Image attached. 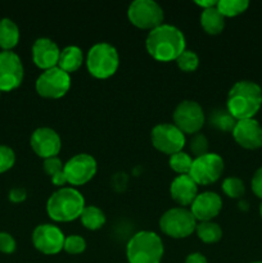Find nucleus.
<instances>
[{"label":"nucleus","mask_w":262,"mask_h":263,"mask_svg":"<svg viewBox=\"0 0 262 263\" xmlns=\"http://www.w3.org/2000/svg\"><path fill=\"white\" fill-rule=\"evenodd\" d=\"M225 168V162L222 157L217 153L208 152L204 156L193 159L189 176L197 185H211L217 181Z\"/></svg>","instance_id":"9b49d317"},{"label":"nucleus","mask_w":262,"mask_h":263,"mask_svg":"<svg viewBox=\"0 0 262 263\" xmlns=\"http://www.w3.org/2000/svg\"><path fill=\"white\" fill-rule=\"evenodd\" d=\"M251 186L254 194L262 199V167H259V168L254 172L253 177H252Z\"/></svg>","instance_id":"f704fd0d"},{"label":"nucleus","mask_w":262,"mask_h":263,"mask_svg":"<svg viewBox=\"0 0 262 263\" xmlns=\"http://www.w3.org/2000/svg\"><path fill=\"white\" fill-rule=\"evenodd\" d=\"M197 222L203 221H213L222 210V199L215 192L198 193L194 202L189 207Z\"/></svg>","instance_id":"dca6fc26"},{"label":"nucleus","mask_w":262,"mask_h":263,"mask_svg":"<svg viewBox=\"0 0 262 263\" xmlns=\"http://www.w3.org/2000/svg\"><path fill=\"white\" fill-rule=\"evenodd\" d=\"M174 125L185 135H194L200 133L205 122V113L202 105L195 100L185 99L175 107Z\"/></svg>","instance_id":"6e6552de"},{"label":"nucleus","mask_w":262,"mask_h":263,"mask_svg":"<svg viewBox=\"0 0 262 263\" xmlns=\"http://www.w3.org/2000/svg\"><path fill=\"white\" fill-rule=\"evenodd\" d=\"M17 248L15 239L9 233L2 231L0 233V252L5 254H12Z\"/></svg>","instance_id":"72a5a7b5"},{"label":"nucleus","mask_w":262,"mask_h":263,"mask_svg":"<svg viewBox=\"0 0 262 263\" xmlns=\"http://www.w3.org/2000/svg\"><path fill=\"white\" fill-rule=\"evenodd\" d=\"M43 168L49 177H53L54 175L64 171V163L59 157H51V158L44 159Z\"/></svg>","instance_id":"473e14b6"},{"label":"nucleus","mask_w":262,"mask_h":263,"mask_svg":"<svg viewBox=\"0 0 262 263\" xmlns=\"http://www.w3.org/2000/svg\"><path fill=\"white\" fill-rule=\"evenodd\" d=\"M97 171V159L91 154L87 153L74 154L64 163V175H66L67 184L72 185V187L87 184L95 176Z\"/></svg>","instance_id":"f8f14e48"},{"label":"nucleus","mask_w":262,"mask_h":263,"mask_svg":"<svg viewBox=\"0 0 262 263\" xmlns=\"http://www.w3.org/2000/svg\"><path fill=\"white\" fill-rule=\"evenodd\" d=\"M189 151L193 154L194 158H198L200 156H204L208 153V148H210V143H208V139L205 138L203 134L198 133L192 135L189 140Z\"/></svg>","instance_id":"c756f323"},{"label":"nucleus","mask_w":262,"mask_h":263,"mask_svg":"<svg viewBox=\"0 0 262 263\" xmlns=\"http://www.w3.org/2000/svg\"><path fill=\"white\" fill-rule=\"evenodd\" d=\"M185 263H208V261L204 254L194 252V253L188 254V257L185 258Z\"/></svg>","instance_id":"4c0bfd02"},{"label":"nucleus","mask_w":262,"mask_h":263,"mask_svg":"<svg viewBox=\"0 0 262 263\" xmlns=\"http://www.w3.org/2000/svg\"><path fill=\"white\" fill-rule=\"evenodd\" d=\"M259 215H261V217H262V202H261V204H259Z\"/></svg>","instance_id":"ea45409f"},{"label":"nucleus","mask_w":262,"mask_h":263,"mask_svg":"<svg viewBox=\"0 0 262 263\" xmlns=\"http://www.w3.org/2000/svg\"><path fill=\"white\" fill-rule=\"evenodd\" d=\"M126 181H127V177H126V174H123V172H118V174H116L112 179L113 186L117 190L125 189Z\"/></svg>","instance_id":"e433bc0d"},{"label":"nucleus","mask_w":262,"mask_h":263,"mask_svg":"<svg viewBox=\"0 0 262 263\" xmlns=\"http://www.w3.org/2000/svg\"><path fill=\"white\" fill-rule=\"evenodd\" d=\"M170 195L180 207H190L198 195V185L189 175H177L170 184Z\"/></svg>","instance_id":"6ab92c4d"},{"label":"nucleus","mask_w":262,"mask_h":263,"mask_svg":"<svg viewBox=\"0 0 262 263\" xmlns=\"http://www.w3.org/2000/svg\"><path fill=\"white\" fill-rule=\"evenodd\" d=\"M86 249V240L82 236L76 235H69L66 236L64 239V246L63 251L67 252L68 254H81Z\"/></svg>","instance_id":"7c9ffc66"},{"label":"nucleus","mask_w":262,"mask_h":263,"mask_svg":"<svg viewBox=\"0 0 262 263\" xmlns=\"http://www.w3.org/2000/svg\"><path fill=\"white\" fill-rule=\"evenodd\" d=\"M221 189L229 198L238 199V198L243 197L244 193H246V185H244V182L239 177L230 176L223 180Z\"/></svg>","instance_id":"cd10ccee"},{"label":"nucleus","mask_w":262,"mask_h":263,"mask_svg":"<svg viewBox=\"0 0 262 263\" xmlns=\"http://www.w3.org/2000/svg\"><path fill=\"white\" fill-rule=\"evenodd\" d=\"M163 253V241L154 231H138L126 246L128 263H161Z\"/></svg>","instance_id":"20e7f679"},{"label":"nucleus","mask_w":262,"mask_h":263,"mask_svg":"<svg viewBox=\"0 0 262 263\" xmlns=\"http://www.w3.org/2000/svg\"><path fill=\"white\" fill-rule=\"evenodd\" d=\"M8 198L13 203H22L27 198V192L23 187H13V189H10Z\"/></svg>","instance_id":"c9c22d12"},{"label":"nucleus","mask_w":262,"mask_h":263,"mask_svg":"<svg viewBox=\"0 0 262 263\" xmlns=\"http://www.w3.org/2000/svg\"><path fill=\"white\" fill-rule=\"evenodd\" d=\"M80 221L85 229L95 231L104 226L107 217H105V213L97 205H86L80 216Z\"/></svg>","instance_id":"5701e85b"},{"label":"nucleus","mask_w":262,"mask_h":263,"mask_svg":"<svg viewBox=\"0 0 262 263\" xmlns=\"http://www.w3.org/2000/svg\"><path fill=\"white\" fill-rule=\"evenodd\" d=\"M86 207L85 198L76 187H59L46 202V213L55 222H71L81 216Z\"/></svg>","instance_id":"7ed1b4c3"},{"label":"nucleus","mask_w":262,"mask_h":263,"mask_svg":"<svg viewBox=\"0 0 262 263\" xmlns=\"http://www.w3.org/2000/svg\"><path fill=\"white\" fill-rule=\"evenodd\" d=\"M0 92H2V91H0Z\"/></svg>","instance_id":"79ce46f5"},{"label":"nucleus","mask_w":262,"mask_h":263,"mask_svg":"<svg viewBox=\"0 0 262 263\" xmlns=\"http://www.w3.org/2000/svg\"><path fill=\"white\" fill-rule=\"evenodd\" d=\"M25 68L20 55L12 50L0 51V91H12L23 81Z\"/></svg>","instance_id":"ddd939ff"},{"label":"nucleus","mask_w":262,"mask_h":263,"mask_svg":"<svg viewBox=\"0 0 262 263\" xmlns=\"http://www.w3.org/2000/svg\"><path fill=\"white\" fill-rule=\"evenodd\" d=\"M193 159L194 158L189 153H185V152L181 151L179 153L170 156L169 166L177 175H189L193 164Z\"/></svg>","instance_id":"bb28decb"},{"label":"nucleus","mask_w":262,"mask_h":263,"mask_svg":"<svg viewBox=\"0 0 262 263\" xmlns=\"http://www.w3.org/2000/svg\"><path fill=\"white\" fill-rule=\"evenodd\" d=\"M127 18L135 27L152 31L163 23L164 10L154 0H134L127 8Z\"/></svg>","instance_id":"0eeeda50"},{"label":"nucleus","mask_w":262,"mask_h":263,"mask_svg":"<svg viewBox=\"0 0 262 263\" xmlns=\"http://www.w3.org/2000/svg\"><path fill=\"white\" fill-rule=\"evenodd\" d=\"M175 62L182 72H194L199 66V57L195 51L185 49Z\"/></svg>","instance_id":"c85d7f7f"},{"label":"nucleus","mask_w":262,"mask_h":263,"mask_svg":"<svg viewBox=\"0 0 262 263\" xmlns=\"http://www.w3.org/2000/svg\"><path fill=\"white\" fill-rule=\"evenodd\" d=\"M208 122L212 127L223 133H231L236 125V120L229 113L226 108H216L210 113Z\"/></svg>","instance_id":"393cba45"},{"label":"nucleus","mask_w":262,"mask_h":263,"mask_svg":"<svg viewBox=\"0 0 262 263\" xmlns=\"http://www.w3.org/2000/svg\"><path fill=\"white\" fill-rule=\"evenodd\" d=\"M31 54H32V62L35 66L43 71H46V69L58 66L61 49L51 39L39 37L32 44Z\"/></svg>","instance_id":"a211bd4d"},{"label":"nucleus","mask_w":262,"mask_h":263,"mask_svg":"<svg viewBox=\"0 0 262 263\" xmlns=\"http://www.w3.org/2000/svg\"><path fill=\"white\" fill-rule=\"evenodd\" d=\"M197 220L189 208L174 207L167 210L159 218V229L172 239H185L192 235L197 228Z\"/></svg>","instance_id":"423d86ee"},{"label":"nucleus","mask_w":262,"mask_h":263,"mask_svg":"<svg viewBox=\"0 0 262 263\" xmlns=\"http://www.w3.org/2000/svg\"><path fill=\"white\" fill-rule=\"evenodd\" d=\"M200 26L208 35H218L225 28V17L216 7L203 9L200 13Z\"/></svg>","instance_id":"4be33fe9"},{"label":"nucleus","mask_w":262,"mask_h":263,"mask_svg":"<svg viewBox=\"0 0 262 263\" xmlns=\"http://www.w3.org/2000/svg\"><path fill=\"white\" fill-rule=\"evenodd\" d=\"M145 49L149 55L158 62L176 61L186 49L185 35L176 26L162 23L149 31L145 39Z\"/></svg>","instance_id":"f257e3e1"},{"label":"nucleus","mask_w":262,"mask_h":263,"mask_svg":"<svg viewBox=\"0 0 262 263\" xmlns=\"http://www.w3.org/2000/svg\"><path fill=\"white\" fill-rule=\"evenodd\" d=\"M249 7L248 0H218L217 8L218 12L223 17H235L246 12Z\"/></svg>","instance_id":"a878e982"},{"label":"nucleus","mask_w":262,"mask_h":263,"mask_svg":"<svg viewBox=\"0 0 262 263\" xmlns=\"http://www.w3.org/2000/svg\"><path fill=\"white\" fill-rule=\"evenodd\" d=\"M20 27L10 18L0 20V48L2 50H12L20 43Z\"/></svg>","instance_id":"412c9836"},{"label":"nucleus","mask_w":262,"mask_h":263,"mask_svg":"<svg viewBox=\"0 0 262 263\" xmlns=\"http://www.w3.org/2000/svg\"><path fill=\"white\" fill-rule=\"evenodd\" d=\"M251 263H262V262H251Z\"/></svg>","instance_id":"a19ab883"},{"label":"nucleus","mask_w":262,"mask_h":263,"mask_svg":"<svg viewBox=\"0 0 262 263\" xmlns=\"http://www.w3.org/2000/svg\"><path fill=\"white\" fill-rule=\"evenodd\" d=\"M84 63V53L77 45H68L63 48L59 54L58 67L67 73H72L80 69Z\"/></svg>","instance_id":"aec40b11"},{"label":"nucleus","mask_w":262,"mask_h":263,"mask_svg":"<svg viewBox=\"0 0 262 263\" xmlns=\"http://www.w3.org/2000/svg\"><path fill=\"white\" fill-rule=\"evenodd\" d=\"M198 238L204 244H213L217 243L222 238V229L215 221H203L198 222L195 228Z\"/></svg>","instance_id":"b1692460"},{"label":"nucleus","mask_w":262,"mask_h":263,"mask_svg":"<svg viewBox=\"0 0 262 263\" xmlns=\"http://www.w3.org/2000/svg\"><path fill=\"white\" fill-rule=\"evenodd\" d=\"M151 140L154 148L161 153L172 156L184 149L186 136L174 123H158L151 131Z\"/></svg>","instance_id":"9d476101"},{"label":"nucleus","mask_w":262,"mask_h":263,"mask_svg":"<svg viewBox=\"0 0 262 263\" xmlns=\"http://www.w3.org/2000/svg\"><path fill=\"white\" fill-rule=\"evenodd\" d=\"M35 89L36 92L45 99H59L71 89V76L58 66L46 69L36 79Z\"/></svg>","instance_id":"1a4fd4ad"},{"label":"nucleus","mask_w":262,"mask_h":263,"mask_svg":"<svg viewBox=\"0 0 262 263\" xmlns=\"http://www.w3.org/2000/svg\"><path fill=\"white\" fill-rule=\"evenodd\" d=\"M85 63L92 77L99 80L109 79L120 67V54L112 44L100 41L89 49Z\"/></svg>","instance_id":"39448f33"},{"label":"nucleus","mask_w":262,"mask_h":263,"mask_svg":"<svg viewBox=\"0 0 262 263\" xmlns=\"http://www.w3.org/2000/svg\"><path fill=\"white\" fill-rule=\"evenodd\" d=\"M231 134L234 140L241 148L253 151L262 146V127L258 121L254 118L236 121V125Z\"/></svg>","instance_id":"f3484780"},{"label":"nucleus","mask_w":262,"mask_h":263,"mask_svg":"<svg viewBox=\"0 0 262 263\" xmlns=\"http://www.w3.org/2000/svg\"><path fill=\"white\" fill-rule=\"evenodd\" d=\"M30 145L33 153L43 159L58 157L62 149L59 134L51 127H39L31 134Z\"/></svg>","instance_id":"2eb2a0df"},{"label":"nucleus","mask_w":262,"mask_h":263,"mask_svg":"<svg viewBox=\"0 0 262 263\" xmlns=\"http://www.w3.org/2000/svg\"><path fill=\"white\" fill-rule=\"evenodd\" d=\"M262 105V89L248 80L235 82L229 90L226 109L236 121L253 118Z\"/></svg>","instance_id":"f03ea898"},{"label":"nucleus","mask_w":262,"mask_h":263,"mask_svg":"<svg viewBox=\"0 0 262 263\" xmlns=\"http://www.w3.org/2000/svg\"><path fill=\"white\" fill-rule=\"evenodd\" d=\"M32 244L43 254L54 256L63 251V231L53 223H40L32 231Z\"/></svg>","instance_id":"4468645a"},{"label":"nucleus","mask_w":262,"mask_h":263,"mask_svg":"<svg viewBox=\"0 0 262 263\" xmlns=\"http://www.w3.org/2000/svg\"><path fill=\"white\" fill-rule=\"evenodd\" d=\"M15 163V153L10 146L0 144V175L9 171Z\"/></svg>","instance_id":"2f4dec72"},{"label":"nucleus","mask_w":262,"mask_h":263,"mask_svg":"<svg viewBox=\"0 0 262 263\" xmlns=\"http://www.w3.org/2000/svg\"><path fill=\"white\" fill-rule=\"evenodd\" d=\"M217 2L218 0H197V2H195V4L198 5V7H200L202 8V10L203 9H208V8H213V7H216V5H217Z\"/></svg>","instance_id":"58836bf2"}]
</instances>
